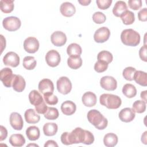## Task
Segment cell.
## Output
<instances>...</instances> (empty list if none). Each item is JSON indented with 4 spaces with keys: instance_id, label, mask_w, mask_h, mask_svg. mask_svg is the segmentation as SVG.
<instances>
[{
    "instance_id": "38",
    "label": "cell",
    "mask_w": 147,
    "mask_h": 147,
    "mask_svg": "<svg viewBox=\"0 0 147 147\" xmlns=\"http://www.w3.org/2000/svg\"><path fill=\"white\" fill-rule=\"evenodd\" d=\"M136 71V68L132 67H127L125 68L122 72V75L123 78L129 81H131L133 80L134 75Z\"/></svg>"
},
{
    "instance_id": "6",
    "label": "cell",
    "mask_w": 147,
    "mask_h": 147,
    "mask_svg": "<svg viewBox=\"0 0 147 147\" xmlns=\"http://www.w3.org/2000/svg\"><path fill=\"white\" fill-rule=\"evenodd\" d=\"M56 86L58 91L63 95L68 94L72 90V83L66 76L60 77L57 80Z\"/></svg>"
},
{
    "instance_id": "51",
    "label": "cell",
    "mask_w": 147,
    "mask_h": 147,
    "mask_svg": "<svg viewBox=\"0 0 147 147\" xmlns=\"http://www.w3.org/2000/svg\"><path fill=\"white\" fill-rule=\"evenodd\" d=\"M146 96H147V91H142L141 92V95L140 96L141 98V99H142V100H144L146 103H147V99H146Z\"/></svg>"
},
{
    "instance_id": "27",
    "label": "cell",
    "mask_w": 147,
    "mask_h": 147,
    "mask_svg": "<svg viewBox=\"0 0 147 147\" xmlns=\"http://www.w3.org/2000/svg\"><path fill=\"white\" fill-rule=\"evenodd\" d=\"M117 136L113 133H109L106 134L103 138L104 145L107 147H113L115 146L118 143Z\"/></svg>"
},
{
    "instance_id": "48",
    "label": "cell",
    "mask_w": 147,
    "mask_h": 147,
    "mask_svg": "<svg viewBox=\"0 0 147 147\" xmlns=\"http://www.w3.org/2000/svg\"><path fill=\"white\" fill-rule=\"evenodd\" d=\"M0 141H2L4 140H5L7 136V131L6 129L2 125H1L0 126Z\"/></svg>"
},
{
    "instance_id": "34",
    "label": "cell",
    "mask_w": 147,
    "mask_h": 147,
    "mask_svg": "<svg viewBox=\"0 0 147 147\" xmlns=\"http://www.w3.org/2000/svg\"><path fill=\"white\" fill-rule=\"evenodd\" d=\"M67 64L72 69H77L82 65V59L80 57H68L67 59Z\"/></svg>"
},
{
    "instance_id": "22",
    "label": "cell",
    "mask_w": 147,
    "mask_h": 147,
    "mask_svg": "<svg viewBox=\"0 0 147 147\" xmlns=\"http://www.w3.org/2000/svg\"><path fill=\"white\" fill-rule=\"evenodd\" d=\"M67 53L71 57H80L82 53L81 47L76 43H72L69 44L67 48Z\"/></svg>"
},
{
    "instance_id": "13",
    "label": "cell",
    "mask_w": 147,
    "mask_h": 147,
    "mask_svg": "<svg viewBox=\"0 0 147 147\" xmlns=\"http://www.w3.org/2000/svg\"><path fill=\"white\" fill-rule=\"evenodd\" d=\"M9 121L10 125L14 129L16 130H22L24 126V121L20 114L17 112L11 113Z\"/></svg>"
},
{
    "instance_id": "53",
    "label": "cell",
    "mask_w": 147,
    "mask_h": 147,
    "mask_svg": "<svg viewBox=\"0 0 147 147\" xmlns=\"http://www.w3.org/2000/svg\"><path fill=\"white\" fill-rule=\"evenodd\" d=\"M146 134H147V131H145L143 134H142L141 136V141L142 143H144L145 145L147 144V140H146Z\"/></svg>"
},
{
    "instance_id": "24",
    "label": "cell",
    "mask_w": 147,
    "mask_h": 147,
    "mask_svg": "<svg viewBox=\"0 0 147 147\" xmlns=\"http://www.w3.org/2000/svg\"><path fill=\"white\" fill-rule=\"evenodd\" d=\"M26 135L29 140L36 141L40 137V129L36 126H29L26 130Z\"/></svg>"
},
{
    "instance_id": "21",
    "label": "cell",
    "mask_w": 147,
    "mask_h": 147,
    "mask_svg": "<svg viewBox=\"0 0 147 147\" xmlns=\"http://www.w3.org/2000/svg\"><path fill=\"white\" fill-rule=\"evenodd\" d=\"M76 110V106L75 103L71 100L64 101L61 105L62 113L66 115H71L75 113Z\"/></svg>"
},
{
    "instance_id": "35",
    "label": "cell",
    "mask_w": 147,
    "mask_h": 147,
    "mask_svg": "<svg viewBox=\"0 0 147 147\" xmlns=\"http://www.w3.org/2000/svg\"><path fill=\"white\" fill-rule=\"evenodd\" d=\"M97 59L98 60L103 61L109 64L113 61V56L110 52L107 51H102L98 54Z\"/></svg>"
},
{
    "instance_id": "30",
    "label": "cell",
    "mask_w": 147,
    "mask_h": 147,
    "mask_svg": "<svg viewBox=\"0 0 147 147\" xmlns=\"http://www.w3.org/2000/svg\"><path fill=\"white\" fill-rule=\"evenodd\" d=\"M123 94L129 98H132L134 97L137 94V90L135 86L131 84H125L122 88Z\"/></svg>"
},
{
    "instance_id": "40",
    "label": "cell",
    "mask_w": 147,
    "mask_h": 147,
    "mask_svg": "<svg viewBox=\"0 0 147 147\" xmlns=\"http://www.w3.org/2000/svg\"><path fill=\"white\" fill-rule=\"evenodd\" d=\"M106 17L103 13L100 11H96L92 15L93 21L98 24H101L106 21Z\"/></svg>"
},
{
    "instance_id": "54",
    "label": "cell",
    "mask_w": 147,
    "mask_h": 147,
    "mask_svg": "<svg viewBox=\"0 0 147 147\" xmlns=\"http://www.w3.org/2000/svg\"><path fill=\"white\" fill-rule=\"evenodd\" d=\"M38 146V145H36V144H30L29 145H28L26 146Z\"/></svg>"
},
{
    "instance_id": "29",
    "label": "cell",
    "mask_w": 147,
    "mask_h": 147,
    "mask_svg": "<svg viewBox=\"0 0 147 147\" xmlns=\"http://www.w3.org/2000/svg\"><path fill=\"white\" fill-rule=\"evenodd\" d=\"M58 126L56 123L52 122L46 123L43 126L44 134L47 136H53L57 131Z\"/></svg>"
},
{
    "instance_id": "23",
    "label": "cell",
    "mask_w": 147,
    "mask_h": 147,
    "mask_svg": "<svg viewBox=\"0 0 147 147\" xmlns=\"http://www.w3.org/2000/svg\"><path fill=\"white\" fill-rule=\"evenodd\" d=\"M126 10H127V6L126 2L123 1H118L113 9V13L115 16L119 17Z\"/></svg>"
},
{
    "instance_id": "39",
    "label": "cell",
    "mask_w": 147,
    "mask_h": 147,
    "mask_svg": "<svg viewBox=\"0 0 147 147\" xmlns=\"http://www.w3.org/2000/svg\"><path fill=\"white\" fill-rule=\"evenodd\" d=\"M44 98L45 102L49 105H55L58 103V98L53 92L44 94Z\"/></svg>"
},
{
    "instance_id": "4",
    "label": "cell",
    "mask_w": 147,
    "mask_h": 147,
    "mask_svg": "<svg viewBox=\"0 0 147 147\" xmlns=\"http://www.w3.org/2000/svg\"><path fill=\"white\" fill-rule=\"evenodd\" d=\"M100 103L109 109H118L122 103L121 99L116 95L111 94H103L99 98Z\"/></svg>"
},
{
    "instance_id": "47",
    "label": "cell",
    "mask_w": 147,
    "mask_h": 147,
    "mask_svg": "<svg viewBox=\"0 0 147 147\" xmlns=\"http://www.w3.org/2000/svg\"><path fill=\"white\" fill-rule=\"evenodd\" d=\"M146 52H147V47L146 45H144V46H142L139 51V56L140 59L145 62L147 61Z\"/></svg>"
},
{
    "instance_id": "8",
    "label": "cell",
    "mask_w": 147,
    "mask_h": 147,
    "mask_svg": "<svg viewBox=\"0 0 147 147\" xmlns=\"http://www.w3.org/2000/svg\"><path fill=\"white\" fill-rule=\"evenodd\" d=\"M39 46L38 40L34 37H29L24 42V48L26 52L29 53L36 52L38 50Z\"/></svg>"
},
{
    "instance_id": "7",
    "label": "cell",
    "mask_w": 147,
    "mask_h": 147,
    "mask_svg": "<svg viewBox=\"0 0 147 147\" xmlns=\"http://www.w3.org/2000/svg\"><path fill=\"white\" fill-rule=\"evenodd\" d=\"M14 76L15 74H13V71L10 68H4L0 71V79L6 87H10L12 86Z\"/></svg>"
},
{
    "instance_id": "3",
    "label": "cell",
    "mask_w": 147,
    "mask_h": 147,
    "mask_svg": "<svg viewBox=\"0 0 147 147\" xmlns=\"http://www.w3.org/2000/svg\"><path fill=\"white\" fill-rule=\"evenodd\" d=\"M140 34L132 29H124L121 34V40L122 42L127 46L136 47L140 42Z\"/></svg>"
},
{
    "instance_id": "37",
    "label": "cell",
    "mask_w": 147,
    "mask_h": 147,
    "mask_svg": "<svg viewBox=\"0 0 147 147\" xmlns=\"http://www.w3.org/2000/svg\"><path fill=\"white\" fill-rule=\"evenodd\" d=\"M44 115V117L47 119L55 120L59 117V113L56 108L52 107H48L47 111Z\"/></svg>"
},
{
    "instance_id": "52",
    "label": "cell",
    "mask_w": 147,
    "mask_h": 147,
    "mask_svg": "<svg viewBox=\"0 0 147 147\" xmlns=\"http://www.w3.org/2000/svg\"><path fill=\"white\" fill-rule=\"evenodd\" d=\"M90 0H78V2L82 6H87L91 3Z\"/></svg>"
},
{
    "instance_id": "5",
    "label": "cell",
    "mask_w": 147,
    "mask_h": 147,
    "mask_svg": "<svg viewBox=\"0 0 147 147\" xmlns=\"http://www.w3.org/2000/svg\"><path fill=\"white\" fill-rule=\"evenodd\" d=\"M2 25L6 30L10 32H14L20 29L21 25V22L16 17H7L3 20Z\"/></svg>"
},
{
    "instance_id": "31",
    "label": "cell",
    "mask_w": 147,
    "mask_h": 147,
    "mask_svg": "<svg viewBox=\"0 0 147 147\" xmlns=\"http://www.w3.org/2000/svg\"><path fill=\"white\" fill-rule=\"evenodd\" d=\"M0 8L4 13H10L14 9V1L12 0H1Z\"/></svg>"
},
{
    "instance_id": "25",
    "label": "cell",
    "mask_w": 147,
    "mask_h": 147,
    "mask_svg": "<svg viewBox=\"0 0 147 147\" xmlns=\"http://www.w3.org/2000/svg\"><path fill=\"white\" fill-rule=\"evenodd\" d=\"M29 100L30 103L33 106L40 105L44 101L43 98L40 93L35 90L31 91L29 94Z\"/></svg>"
},
{
    "instance_id": "10",
    "label": "cell",
    "mask_w": 147,
    "mask_h": 147,
    "mask_svg": "<svg viewBox=\"0 0 147 147\" xmlns=\"http://www.w3.org/2000/svg\"><path fill=\"white\" fill-rule=\"evenodd\" d=\"M110 36L109 29L106 26H103L97 29L94 34V39L98 43H103L109 40Z\"/></svg>"
},
{
    "instance_id": "12",
    "label": "cell",
    "mask_w": 147,
    "mask_h": 147,
    "mask_svg": "<svg viewBox=\"0 0 147 147\" xmlns=\"http://www.w3.org/2000/svg\"><path fill=\"white\" fill-rule=\"evenodd\" d=\"M20 57L14 52H7L3 58V62L5 65L16 67L20 64Z\"/></svg>"
},
{
    "instance_id": "42",
    "label": "cell",
    "mask_w": 147,
    "mask_h": 147,
    "mask_svg": "<svg viewBox=\"0 0 147 147\" xmlns=\"http://www.w3.org/2000/svg\"><path fill=\"white\" fill-rule=\"evenodd\" d=\"M96 2L99 9L105 10L111 6L112 0H96Z\"/></svg>"
},
{
    "instance_id": "43",
    "label": "cell",
    "mask_w": 147,
    "mask_h": 147,
    "mask_svg": "<svg viewBox=\"0 0 147 147\" xmlns=\"http://www.w3.org/2000/svg\"><path fill=\"white\" fill-rule=\"evenodd\" d=\"M128 5L130 9L137 10L140 9L142 6L141 0H129L128 1Z\"/></svg>"
},
{
    "instance_id": "16",
    "label": "cell",
    "mask_w": 147,
    "mask_h": 147,
    "mask_svg": "<svg viewBox=\"0 0 147 147\" xmlns=\"http://www.w3.org/2000/svg\"><path fill=\"white\" fill-rule=\"evenodd\" d=\"M135 112L130 107H126L122 109L119 113V119L124 122H130L135 118Z\"/></svg>"
},
{
    "instance_id": "32",
    "label": "cell",
    "mask_w": 147,
    "mask_h": 147,
    "mask_svg": "<svg viewBox=\"0 0 147 147\" xmlns=\"http://www.w3.org/2000/svg\"><path fill=\"white\" fill-rule=\"evenodd\" d=\"M123 23L125 25H131L135 21V16L134 14L130 11L126 10L125 11L121 16H120Z\"/></svg>"
},
{
    "instance_id": "49",
    "label": "cell",
    "mask_w": 147,
    "mask_h": 147,
    "mask_svg": "<svg viewBox=\"0 0 147 147\" xmlns=\"http://www.w3.org/2000/svg\"><path fill=\"white\" fill-rule=\"evenodd\" d=\"M44 146L45 147H50V146H58L57 144L56 143V142H55L53 140H48L47 141L45 144H44Z\"/></svg>"
},
{
    "instance_id": "15",
    "label": "cell",
    "mask_w": 147,
    "mask_h": 147,
    "mask_svg": "<svg viewBox=\"0 0 147 147\" xmlns=\"http://www.w3.org/2000/svg\"><path fill=\"white\" fill-rule=\"evenodd\" d=\"M38 90L43 95L47 93L53 92L54 91V85L52 80L49 79H43L38 83Z\"/></svg>"
},
{
    "instance_id": "20",
    "label": "cell",
    "mask_w": 147,
    "mask_h": 147,
    "mask_svg": "<svg viewBox=\"0 0 147 147\" xmlns=\"http://www.w3.org/2000/svg\"><path fill=\"white\" fill-rule=\"evenodd\" d=\"M24 117L26 122L28 123H36L40 120V116L33 109H29L25 111Z\"/></svg>"
},
{
    "instance_id": "14",
    "label": "cell",
    "mask_w": 147,
    "mask_h": 147,
    "mask_svg": "<svg viewBox=\"0 0 147 147\" xmlns=\"http://www.w3.org/2000/svg\"><path fill=\"white\" fill-rule=\"evenodd\" d=\"M51 40L54 45L61 47L66 43L67 36L65 34L61 31H56L51 34Z\"/></svg>"
},
{
    "instance_id": "28",
    "label": "cell",
    "mask_w": 147,
    "mask_h": 147,
    "mask_svg": "<svg viewBox=\"0 0 147 147\" xmlns=\"http://www.w3.org/2000/svg\"><path fill=\"white\" fill-rule=\"evenodd\" d=\"M133 80L138 84L146 87L147 86V75L145 72L136 71L133 77Z\"/></svg>"
},
{
    "instance_id": "41",
    "label": "cell",
    "mask_w": 147,
    "mask_h": 147,
    "mask_svg": "<svg viewBox=\"0 0 147 147\" xmlns=\"http://www.w3.org/2000/svg\"><path fill=\"white\" fill-rule=\"evenodd\" d=\"M108 65L109 64H107V63L103 61L98 60L94 64V69L96 72L98 73H101L107 70Z\"/></svg>"
},
{
    "instance_id": "2",
    "label": "cell",
    "mask_w": 147,
    "mask_h": 147,
    "mask_svg": "<svg viewBox=\"0 0 147 147\" xmlns=\"http://www.w3.org/2000/svg\"><path fill=\"white\" fill-rule=\"evenodd\" d=\"M87 117L89 122L98 130H103L107 126V119L97 110H90L87 113Z\"/></svg>"
},
{
    "instance_id": "1",
    "label": "cell",
    "mask_w": 147,
    "mask_h": 147,
    "mask_svg": "<svg viewBox=\"0 0 147 147\" xmlns=\"http://www.w3.org/2000/svg\"><path fill=\"white\" fill-rule=\"evenodd\" d=\"M86 130L81 127H76L71 133L64 132L60 137L63 144L65 145L83 143L85 138Z\"/></svg>"
},
{
    "instance_id": "9",
    "label": "cell",
    "mask_w": 147,
    "mask_h": 147,
    "mask_svg": "<svg viewBox=\"0 0 147 147\" xmlns=\"http://www.w3.org/2000/svg\"><path fill=\"white\" fill-rule=\"evenodd\" d=\"M45 61L49 66L55 67L59 64L61 61L60 55L57 51L54 49L50 50L45 55Z\"/></svg>"
},
{
    "instance_id": "44",
    "label": "cell",
    "mask_w": 147,
    "mask_h": 147,
    "mask_svg": "<svg viewBox=\"0 0 147 147\" xmlns=\"http://www.w3.org/2000/svg\"><path fill=\"white\" fill-rule=\"evenodd\" d=\"M45 101L44 100L40 105L35 106V110L36 112L40 114H44L48 109V106L45 103Z\"/></svg>"
},
{
    "instance_id": "18",
    "label": "cell",
    "mask_w": 147,
    "mask_h": 147,
    "mask_svg": "<svg viewBox=\"0 0 147 147\" xmlns=\"http://www.w3.org/2000/svg\"><path fill=\"white\" fill-rule=\"evenodd\" d=\"M26 86V82L24 78L20 75H15L14 78L12 87L14 90L17 92H22Z\"/></svg>"
},
{
    "instance_id": "33",
    "label": "cell",
    "mask_w": 147,
    "mask_h": 147,
    "mask_svg": "<svg viewBox=\"0 0 147 147\" xmlns=\"http://www.w3.org/2000/svg\"><path fill=\"white\" fill-rule=\"evenodd\" d=\"M36 60L33 56H26L23 59V66L28 70L33 69L36 66Z\"/></svg>"
},
{
    "instance_id": "26",
    "label": "cell",
    "mask_w": 147,
    "mask_h": 147,
    "mask_svg": "<svg viewBox=\"0 0 147 147\" xmlns=\"http://www.w3.org/2000/svg\"><path fill=\"white\" fill-rule=\"evenodd\" d=\"M9 142L13 146L20 147L25 143V139L21 134H12L9 138Z\"/></svg>"
},
{
    "instance_id": "36",
    "label": "cell",
    "mask_w": 147,
    "mask_h": 147,
    "mask_svg": "<svg viewBox=\"0 0 147 147\" xmlns=\"http://www.w3.org/2000/svg\"><path fill=\"white\" fill-rule=\"evenodd\" d=\"M132 110L135 113H142L146 110V103L142 100H137L133 103Z\"/></svg>"
},
{
    "instance_id": "11",
    "label": "cell",
    "mask_w": 147,
    "mask_h": 147,
    "mask_svg": "<svg viewBox=\"0 0 147 147\" xmlns=\"http://www.w3.org/2000/svg\"><path fill=\"white\" fill-rule=\"evenodd\" d=\"M101 87L107 91H114L117 88V82L116 79L113 76H105L100 80Z\"/></svg>"
},
{
    "instance_id": "50",
    "label": "cell",
    "mask_w": 147,
    "mask_h": 147,
    "mask_svg": "<svg viewBox=\"0 0 147 147\" xmlns=\"http://www.w3.org/2000/svg\"><path fill=\"white\" fill-rule=\"evenodd\" d=\"M0 37L1 40V53H2L3 49L6 47V40L5 38H4L2 34L0 35Z\"/></svg>"
},
{
    "instance_id": "19",
    "label": "cell",
    "mask_w": 147,
    "mask_h": 147,
    "mask_svg": "<svg viewBox=\"0 0 147 147\" xmlns=\"http://www.w3.org/2000/svg\"><path fill=\"white\" fill-rule=\"evenodd\" d=\"M82 100L84 106L90 107L96 105L97 98L94 93L91 91H88L83 95Z\"/></svg>"
},
{
    "instance_id": "17",
    "label": "cell",
    "mask_w": 147,
    "mask_h": 147,
    "mask_svg": "<svg viewBox=\"0 0 147 147\" xmlns=\"http://www.w3.org/2000/svg\"><path fill=\"white\" fill-rule=\"evenodd\" d=\"M60 11L63 16L70 17L75 14L76 9L72 3L69 2H65L61 5L60 7Z\"/></svg>"
},
{
    "instance_id": "46",
    "label": "cell",
    "mask_w": 147,
    "mask_h": 147,
    "mask_svg": "<svg viewBox=\"0 0 147 147\" xmlns=\"http://www.w3.org/2000/svg\"><path fill=\"white\" fill-rule=\"evenodd\" d=\"M138 18L141 21L145 22L147 21V9L146 7L139 11L138 13Z\"/></svg>"
},
{
    "instance_id": "45",
    "label": "cell",
    "mask_w": 147,
    "mask_h": 147,
    "mask_svg": "<svg viewBox=\"0 0 147 147\" xmlns=\"http://www.w3.org/2000/svg\"><path fill=\"white\" fill-rule=\"evenodd\" d=\"M94 141V136L93 134L88 130H86V135L83 144L86 145L92 144Z\"/></svg>"
}]
</instances>
